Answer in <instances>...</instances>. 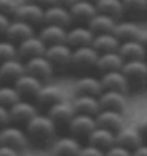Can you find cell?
Listing matches in <instances>:
<instances>
[{
  "mask_svg": "<svg viewBox=\"0 0 147 156\" xmlns=\"http://www.w3.org/2000/svg\"><path fill=\"white\" fill-rule=\"evenodd\" d=\"M119 52L124 57V60H134V59H144L147 49L138 39H133L120 43Z\"/></svg>",
  "mask_w": 147,
  "mask_h": 156,
  "instance_id": "obj_26",
  "label": "cell"
},
{
  "mask_svg": "<svg viewBox=\"0 0 147 156\" xmlns=\"http://www.w3.org/2000/svg\"><path fill=\"white\" fill-rule=\"evenodd\" d=\"M76 0H50V5H59V6H64L70 9L71 6L74 5Z\"/></svg>",
  "mask_w": 147,
  "mask_h": 156,
  "instance_id": "obj_44",
  "label": "cell"
},
{
  "mask_svg": "<svg viewBox=\"0 0 147 156\" xmlns=\"http://www.w3.org/2000/svg\"><path fill=\"white\" fill-rule=\"evenodd\" d=\"M14 86L22 96H37V93L43 87L42 79L27 72L14 80Z\"/></svg>",
  "mask_w": 147,
  "mask_h": 156,
  "instance_id": "obj_16",
  "label": "cell"
},
{
  "mask_svg": "<svg viewBox=\"0 0 147 156\" xmlns=\"http://www.w3.org/2000/svg\"><path fill=\"white\" fill-rule=\"evenodd\" d=\"M116 23H117V20L114 19L113 16H109V14L99 12L87 23V26L94 32V34H99V33H106V32H113Z\"/></svg>",
  "mask_w": 147,
  "mask_h": 156,
  "instance_id": "obj_31",
  "label": "cell"
},
{
  "mask_svg": "<svg viewBox=\"0 0 147 156\" xmlns=\"http://www.w3.org/2000/svg\"><path fill=\"white\" fill-rule=\"evenodd\" d=\"M44 55L49 57V60L52 62L54 66L64 67L71 63L73 49L67 42L54 43V44H49Z\"/></svg>",
  "mask_w": 147,
  "mask_h": 156,
  "instance_id": "obj_4",
  "label": "cell"
},
{
  "mask_svg": "<svg viewBox=\"0 0 147 156\" xmlns=\"http://www.w3.org/2000/svg\"><path fill=\"white\" fill-rule=\"evenodd\" d=\"M138 40L146 46V49H147V29L146 30H142V33H140V37H138Z\"/></svg>",
  "mask_w": 147,
  "mask_h": 156,
  "instance_id": "obj_46",
  "label": "cell"
},
{
  "mask_svg": "<svg viewBox=\"0 0 147 156\" xmlns=\"http://www.w3.org/2000/svg\"><path fill=\"white\" fill-rule=\"evenodd\" d=\"M121 72L126 75L130 85L142 86L147 82V62L144 59L126 60L121 67Z\"/></svg>",
  "mask_w": 147,
  "mask_h": 156,
  "instance_id": "obj_3",
  "label": "cell"
},
{
  "mask_svg": "<svg viewBox=\"0 0 147 156\" xmlns=\"http://www.w3.org/2000/svg\"><path fill=\"white\" fill-rule=\"evenodd\" d=\"M87 139H89V143L103 149V151H107L110 146H113L116 143V132L111 129L103 128V126H97L87 136Z\"/></svg>",
  "mask_w": 147,
  "mask_h": 156,
  "instance_id": "obj_20",
  "label": "cell"
},
{
  "mask_svg": "<svg viewBox=\"0 0 147 156\" xmlns=\"http://www.w3.org/2000/svg\"><path fill=\"white\" fill-rule=\"evenodd\" d=\"M70 13L73 20L79 23H89L96 14L99 13L94 2L90 0H76L74 5L70 7Z\"/></svg>",
  "mask_w": 147,
  "mask_h": 156,
  "instance_id": "obj_10",
  "label": "cell"
},
{
  "mask_svg": "<svg viewBox=\"0 0 147 156\" xmlns=\"http://www.w3.org/2000/svg\"><path fill=\"white\" fill-rule=\"evenodd\" d=\"M73 106L76 109L77 113H89V115H97L100 112V100L99 96L91 95H79L73 100Z\"/></svg>",
  "mask_w": 147,
  "mask_h": 156,
  "instance_id": "obj_27",
  "label": "cell"
},
{
  "mask_svg": "<svg viewBox=\"0 0 147 156\" xmlns=\"http://www.w3.org/2000/svg\"><path fill=\"white\" fill-rule=\"evenodd\" d=\"M44 10L42 5L37 3H29V2H22L16 10L14 17L16 19L26 20L32 24L44 23Z\"/></svg>",
  "mask_w": 147,
  "mask_h": 156,
  "instance_id": "obj_5",
  "label": "cell"
},
{
  "mask_svg": "<svg viewBox=\"0 0 147 156\" xmlns=\"http://www.w3.org/2000/svg\"><path fill=\"white\" fill-rule=\"evenodd\" d=\"M23 2H29V3H37V5H50V0H23Z\"/></svg>",
  "mask_w": 147,
  "mask_h": 156,
  "instance_id": "obj_47",
  "label": "cell"
},
{
  "mask_svg": "<svg viewBox=\"0 0 147 156\" xmlns=\"http://www.w3.org/2000/svg\"><path fill=\"white\" fill-rule=\"evenodd\" d=\"M17 49H19V56L23 59H30V57L39 56V55H44L47 44L43 42V39L40 36H30V37L24 39L23 42L17 43Z\"/></svg>",
  "mask_w": 147,
  "mask_h": 156,
  "instance_id": "obj_8",
  "label": "cell"
},
{
  "mask_svg": "<svg viewBox=\"0 0 147 156\" xmlns=\"http://www.w3.org/2000/svg\"><path fill=\"white\" fill-rule=\"evenodd\" d=\"M0 156H20L19 149H16L9 145H2L0 143Z\"/></svg>",
  "mask_w": 147,
  "mask_h": 156,
  "instance_id": "obj_41",
  "label": "cell"
},
{
  "mask_svg": "<svg viewBox=\"0 0 147 156\" xmlns=\"http://www.w3.org/2000/svg\"><path fill=\"white\" fill-rule=\"evenodd\" d=\"M53 69H54V65L49 60L46 55H39V56L30 57L26 60V72L37 76L42 80L52 76Z\"/></svg>",
  "mask_w": 147,
  "mask_h": 156,
  "instance_id": "obj_7",
  "label": "cell"
},
{
  "mask_svg": "<svg viewBox=\"0 0 147 156\" xmlns=\"http://www.w3.org/2000/svg\"><path fill=\"white\" fill-rule=\"evenodd\" d=\"M137 128H138V130H140V133H142L143 139H147V116H143V118L138 120Z\"/></svg>",
  "mask_w": 147,
  "mask_h": 156,
  "instance_id": "obj_43",
  "label": "cell"
},
{
  "mask_svg": "<svg viewBox=\"0 0 147 156\" xmlns=\"http://www.w3.org/2000/svg\"><path fill=\"white\" fill-rule=\"evenodd\" d=\"M39 36L43 39V42L46 44H54V43H62L66 42L67 39V29L66 26L62 24H53V23H46L42 27Z\"/></svg>",
  "mask_w": 147,
  "mask_h": 156,
  "instance_id": "obj_24",
  "label": "cell"
},
{
  "mask_svg": "<svg viewBox=\"0 0 147 156\" xmlns=\"http://www.w3.org/2000/svg\"><path fill=\"white\" fill-rule=\"evenodd\" d=\"M100 53L96 50L93 44H84L79 48H73L71 65L77 69H90L97 65Z\"/></svg>",
  "mask_w": 147,
  "mask_h": 156,
  "instance_id": "obj_2",
  "label": "cell"
},
{
  "mask_svg": "<svg viewBox=\"0 0 147 156\" xmlns=\"http://www.w3.org/2000/svg\"><path fill=\"white\" fill-rule=\"evenodd\" d=\"M96 6H97V10L100 13L113 16L114 19H119L120 16L124 14L123 0H97Z\"/></svg>",
  "mask_w": 147,
  "mask_h": 156,
  "instance_id": "obj_33",
  "label": "cell"
},
{
  "mask_svg": "<svg viewBox=\"0 0 147 156\" xmlns=\"http://www.w3.org/2000/svg\"><path fill=\"white\" fill-rule=\"evenodd\" d=\"M24 73H26V63L20 62L17 57L0 62V79L14 82Z\"/></svg>",
  "mask_w": 147,
  "mask_h": 156,
  "instance_id": "obj_25",
  "label": "cell"
},
{
  "mask_svg": "<svg viewBox=\"0 0 147 156\" xmlns=\"http://www.w3.org/2000/svg\"><path fill=\"white\" fill-rule=\"evenodd\" d=\"M33 34H34L33 24L26 22V20L16 19L13 22H10L5 36H6V39H9L12 42L20 43V42H23L24 39L33 36Z\"/></svg>",
  "mask_w": 147,
  "mask_h": 156,
  "instance_id": "obj_12",
  "label": "cell"
},
{
  "mask_svg": "<svg viewBox=\"0 0 147 156\" xmlns=\"http://www.w3.org/2000/svg\"><path fill=\"white\" fill-rule=\"evenodd\" d=\"M19 56V49L16 46V43L6 39V40H0V62L9 60L13 57Z\"/></svg>",
  "mask_w": 147,
  "mask_h": 156,
  "instance_id": "obj_36",
  "label": "cell"
},
{
  "mask_svg": "<svg viewBox=\"0 0 147 156\" xmlns=\"http://www.w3.org/2000/svg\"><path fill=\"white\" fill-rule=\"evenodd\" d=\"M76 113L77 112L73 103H69L64 99L49 108V116L54 120L56 125H69Z\"/></svg>",
  "mask_w": 147,
  "mask_h": 156,
  "instance_id": "obj_11",
  "label": "cell"
},
{
  "mask_svg": "<svg viewBox=\"0 0 147 156\" xmlns=\"http://www.w3.org/2000/svg\"><path fill=\"white\" fill-rule=\"evenodd\" d=\"M81 149V145L79 143L76 137L64 136L57 139L53 145V153L62 156H77Z\"/></svg>",
  "mask_w": 147,
  "mask_h": 156,
  "instance_id": "obj_30",
  "label": "cell"
},
{
  "mask_svg": "<svg viewBox=\"0 0 147 156\" xmlns=\"http://www.w3.org/2000/svg\"><path fill=\"white\" fill-rule=\"evenodd\" d=\"M9 24H10V20H9V17H7V14L0 12V34H6Z\"/></svg>",
  "mask_w": 147,
  "mask_h": 156,
  "instance_id": "obj_42",
  "label": "cell"
},
{
  "mask_svg": "<svg viewBox=\"0 0 147 156\" xmlns=\"http://www.w3.org/2000/svg\"><path fill=\"white\" fill-rule=\"evenodd\" d=\"M121 113L123 112L113 110V109H100V112L96 115L97 125L117 132L119 129L123 128V115Z\"/></svg>",
  "mask_w": 147,
  "mask_h": 156,
  "instance_id": "obj_19",
  "label": "cell"
},
{
  "mask_svg": "<svg viewBox=\"0 0 147 156\" xmlns=\"http://www.w3.org/2000/svg\"><path fill=\"white\" fill-rule=\"evenodd\" d=\"M143 136L138 130L137 125L136 126H123L116 132V143H119L121 146H126L128 149H136L143 143Z\"/></svg>",
  "mask_w": 147,
  "mask_h": 156,
  "instance_id": "obj_13",
  "label": "cell"
},
{
  "mask_svg": "<svg viewBox=\"0 0 147 156\" xmlns=\"http://www.w3.org/2000/svg\"><path fill=\"white\" fill-rule=\"evenodd\" d=\"M113 33L117 36V37L124 42V40H133V39H138L140 37V33H142V29L136 22H132V20H121V22H117L116 26L113 29Z\"/></svg>",
  "mask_w": 147,
  "mask_h": 156,
  "instance_id": "obj_29",
  "label": "cell"
},
{
  "mask_svg": "<svg viewBox=\"0 0 147 156\" xmlns=\"http://www.w3.org/2000/svg\"><path fill=\"white\" fill-rule=\"evenodd\" d=\"M76 92L79 95H91V96H100L103 93V83L101 79H97L94 76H81L74 83Z\"/></svg>",
  "mask_w": 147,
  "mask_h": 156,
  "instance_id": "obj_23",
  "label": "cell"
},
{
  "mask_svg": "<svg viewBox=\"0 0 147 156\" xmlns=\"http://www.w3.org/2000/svg\"><path fill=\"white\" fill-rule=\"evenodd\" d=\"M103 87L104 89H110V90H120V92H127L130 82L126 77L121 70H111V72H104L103 76L100 77Z\"/></svg>",
  "mask_w": 147,
  "mask_h": 156,
  "instance_id": "obj_21",
  "label": "cell"
},
{
  "mask_svg": "<svg viewBox=\"0 0 147 156\" xmlns=\"http://www.w3.org/2000/svg\"><path fill=\"white\" fill-rule=\"evenodd\" d=\"M26 130L29 137H32L36 143H43L50 140L56 133V123L50 116L44 115H36L26 123Z\"/></svg>",
  "mask_w": 147,
  "mask_h": 156,
  "instance_id": "obj_1",
  "label": "cell"
},
{
  "mask_svg": "<svg viewBox=\"0 0 147 156\" xmlns=\"http://www.w3.org/2000/svg\"><path fill=\"white\" fill-rule=\"evenodd\" d=\"M99 100H100L101 109H113V110L123 112L124 109H126V106H127L126 93L120 92V90L104 89L103 93L99 96Z\"/></svg>",
  "mask_w": 147,
  "mask_h": 156,
  "instance_id": "obj_15",
  "label": "cell"
},
{
  "mask_svg": "<svg viewBox=\"0 0 147 156\" xmlns=\"http://www.w3.org/2000/svg\"><path fill=\"white\" fill-rule=\"evenodd\" d=\"M19 0H0V12L5 14H16V10L19 7Z\"/></svg>",
  "mask_w": 147,
  "mask_h": 156,
  "instance_id": "obj_38",
  "label": "cell"
},
{
  "mask_svg": "<svg viewBox=\"0 0 147 156\" xmlns=\"http://www.w3.org/2000/svg\"><path fill=\"white\" fill-rule=\"evenodd\" d=\"M77 156H106V151H103V149H100V147L89 143V145H86V146H81V149Z\"/></svg>",
  "mask_w": 147,
  "mask_h": 156,
  "instance_id": "obj_39",
  "label": "cell"
},
{
  "mask_svg": "<svg viewBox=\"0 0 147 156\" xmlns=\"http://www.w3.org/2000/svg\"><path fill=\"white\" fill-rule=\"evenodd\" d=\"M120 43H121V40L113 32H106V33L96 34L91 44L94 46L96 50H99V53H104V52L119 50Z\"/></svg>",
  "mask_w": 147,
  "mask_h": 156,
  "instance_id": "obj_28",
  "label": "cell"
},
{
  "mask_svg": "<svg viewBox=\"0 0 147 156\" xmlns=\"http://www.w3.org/2000/svg\"><path fill=\"white\" fill-rule=\"evenodd\" d=\"M71 20H73V17H71L69 7L59 5H49L44 10V23L69 26L71 23Z\"/></svg>",
  "mask_w": 147,
  "mask_h": 156,
  "instance_id": "obj_18",
  "label": "cell"
},
{
  "mask_svg": "<svg viewBox=\"0 0 147 156\" xmlns=\"http://www.w3.org/2000/svg\"><path fill=\"white\" fill-rule=\"evenodd\" d=\"M94 32L89 26H76L67 30V39L66 42L70 44L71 48H79L84 44H91L94 40Z\"/></svg>",
  "mask_w": 147,
  "mask_h": 156,
  "instance_id": "obj_17",
  "label": "cell"
},
{
  "mask_svg": "<svg viewBox=\"0 0 147 156\" xmlns=\"http://www.w3.org/2000/svg\"><path fill=\"white\" fill-rule=\"evenodd\" d=\"M10 118L12 122L16 123H26L30 120L32 118H34L37 115V109L33 103H30L27 100H17L16 103H13L10 106Z\"/></svg>",
  "mask_w": 147,
  "mask_h": 156,
  "instance_id": "obj_14",
  "label": "cell"
},
{
  "mask_svg": "<svg viewBox=\"0 0 147 156\" xmlns=\"http://www.w3.org/2000/svg\"><path fill=\"white\" fill-rule=\"evenodd\" d=\"M133 156H147V145L142 143L140 146L133 149Z\"/></svg>",
  "mask_w": 147,
  "mask_h": 156,
  "instance_id": "obj_45",
  "label": "cell"
},
{
  "mask_svg": "<svg viewBox=\"0 0 147 156\" xmlns=\"http://www.w3.org/2000/svg\"><path fill=\"white\" fill-rule=\"evenodd\" d=\"M52 156H62V155H57V153H53Z\"/></svg>",
  "mask_w": 147,
  "mask_h": 156,
  "instance_id": "obj_48",
  "label": "cell"
},
{
  "mask_svg": "<svg viewBox=\"0 0 147 156\" xmlns=\"http://www.w3.org/2000/svg\"><path fill=\"white\" fill-rule=\"evenodd\" d=\"M22 156H36V155H22Z\"/></svg>",
  "mask_w": 147,
  "mask_h": 156,
  "instance_id": "obj_49",
  "label": "cell"
},
{
  "mask_svg": "<svg viewBox=\"0 0 147 156\" xmlns=\"http://www.w3.org/2000/svg\"><path fill=\"white\" fill-rule=\"evenodd\" d=\"M9 122H12L9 106H5V105L0 103V126H6Z\"/></svg>",
  "mask_w": 147,
  "mask_h": 156,
  "instance_id": "obj_40",
  "label": "cell"
},
{
  "mask_svg": "<svg viewBox=\"0 0 147 156\" xmlns=\"http://www.w3.org/2000/svg\"><path fill=\"white\" fill-rule=\"evenodd\" d=\"M20 99H22V95L16 89V86H0V103L2 105L10 108Z\"/></svg>",
  "mask_w": 147,
  "mask_h": 156,
  "instance_id": "obj_35",
  "label": "cell"
},
{
  "mask_svg": "<svg viewBox=\"0 0 147 156\" xmlns=\"http://www.w3.org/2000/svg\"><path fill=\"white\" fill-rule=\"evenodd\" d=\"M29 135L24 133L22 129L16 126H3L0 129V143L2 145H9L16 149H22L27 145Z\"/></svg>",
  "mask_w": 147,
  "mask_h": 156,
  "instance_id": "obj_9",
  "label": "cell"
},
{
  "mask_svg": "<svg viewBox=\"0 0 147 156\" xmlns=\"http://www.w3.org/2000/svg\"><path fill=\"white\" fill-rule=\"evenodd\" d=\"M90 2H94V3H96V2H97V0H90Z\"/></svg>",
  "mask_w": 147,
  "mask_h": 156,
  "instance_id": "obj_50",
  "label": "cell"
},
{
  "mask_svg": "<svg viewBox=\"0 0 147 156\" xmlns=\"http://www.w3.org/2000/svg\"><path fill=\"white\" fill-rule=\"evenodd\" d=\"M63 90L57 86H53V85H46L43 86L40 92L37 93L36 99L40 105H44V106H53L54 103L63 100Z\"/></svg>",
  "mask_w": 147,
  "mask_h": 156,
  "instance_id": "obj_32",
  "label": "cell"
},
{
  "mask_svg": "<svg viewBox=\"0 0 147 156\" xmlns=\"http://www.w3.org/2000/svg\"><path fill=\"white\" fill-rule=\"evenodd\" d=\"M124 13L133 17H142L147 13V0H123Z\"/></svg>",
  "mask_w": 147,
  "mask_h": 156,
  "instance_id": "obj_34",
  "label": "cell"
},
{
  "mask_svg": "<svg viewBox=\"0 0 147 156\" xmlns=\"http://www.w3.org/2000/svg\"><path fill=\"white\" fill-rule=\"evenodd\" d=\"M106 156H133V151L119 143H114L113 146H110L106 151Z\"/></svg>",
  "mask_w": 147,
  "mask_h": 156,
  "instance_id": "obj_37",
  "label": "cell"
},
{
  "mask_svg": "<svg viewBox=\"0 0 147 156\" xmlns=\"http://www.w3.org/2000/svg\"><path fill=\"white\" fill-rule=\"evenodd\" d=\"M97 126L99 125L96 116L89 113H76L71 122L69 123V129L71 130V133L77 136H89Z\"/></svg>",
  "mask_w": 147,
  "mask_h": 156,
  "instance_id": "obj_6",
  "label": "cell"
},
{
  "mask_svg": "<svg viewBox=\"0 0 147 156\" xmlns=\"http://www.w3.org/2000/svg\"><path fill=\"white\" fill-rule=\"evenodd\" d=\"M124 57L120 55L119 50H113V52H104L100 53L99 59H97V65L96 67L104 72H111V70H121V67L124 65Z\"/></svg>",
  "mask_w": 147,
  "mask_h": 156,
  "instance_id": "obj_22",
  "label": "cell"
}]
</instances>
